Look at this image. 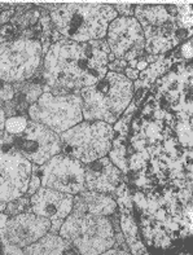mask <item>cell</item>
Segmentation results:
<instances>
[{
	"label": "cell",
	"mask_w": 193,
	"mask_h": 255,
	"mask_svg": "<svg viewBox=\"0 0 193 255\" xmlns=\"http://www.w3.org/2000/svg\"><path fill=\"white\" fill-rule=\"evenodd\" d=\"M42 187V179H40V172H39V166L32 163V170H31V176L29 180V187H27V192L25 196L30 197L31 194L35 193L39 188Z\"/></svg>",
	"instance_id": "obj_22"
},
{
	"label": "cell",
	"mask_w": 193,
	"mask_h": 255,
	"mask_svg": "<svg viewBox=\"0 0 193 255\" xmlns=\"http://www.w3.org/2000/svg\"><path fill=\"white\" fill-rule=\"evenodd\" d=\"M73 248L68 240H65L58 233L47 232L38 241L25 246L23 254H64L68 249Z\"/></svg>",
	"instance_id": "obj_16"
},
{
	"label": "cell",
	"mask_w": 193,
	"mask_h": 255,
	"mask_svg": "<svg viewBox=\"0 0 193 255\" xmlns=\"http://www.w3.org/2000/svg\"><path fill=\"white\" fill-rule=\"evenodd\" d=\"M127 66H129V62L125 61V60H121V58H116L114 61L108 64V71H114V73L123 74V71Z\"/></svg>",
	"instance_id": "obj_24"
},
{
	"label": "cell",
	"mask_w": 193,
	"mask_h": 255,
	"mask_svg": "<svg viewBox=\"0 0 193 255\" xmlns=\"http://www.w3.org/2000/svg\"><path fill=\"white\" fill-rule=\"evenodd\" d=\"M83 121L114 125L134 99V82L123 74L108 71L101 81L79 91Z\"/></svg>",
	"instance_id": "obj_3"
},
{
	"label": "cell",
	"mask_w": 193,
	"mask_h": 255,
	"mask_svg": "<svg viewBox=\"0 0 193 255\" xmlns=\"http://www.w3.org/2000/svg\"><path fill=\"white\" fill-rule=\"evenodd\" d=\"M39 172L42 179V187L73 196L86 189L84 165L64 153L53 155L45 163L39 166Z\"/></svg>",
	"instance_id": "obj_8"
},
{
	"label": "cell",
	"mask_w": 193,
	"mask_h": 255,
	"mask_svg": "<svg viewBox=\"0 0 193 255\" xmlns=\"http://www.w3.org/2000/svg\"><path fill=\"white\" fill-rule=\"evenodd\" d=\"M109 53L105 39L77 43L64 38L53 43L43 58L42 74L45 86L70 92L94 86L108 73Z\"/></svg>",
	"instance_id": "obj_1"
},
{
	"label": "cell",
	"mask_w": 193,
	"mask_h": 255,
	"mask_svg": "<svg viewBox=\"0 0 193 255\" xmlns=\"http://www.w3.org/2000/svg\"><path fill=\"white\" fill-rule=\"evenodd\" d=\"M51 21L62 35L71 42L87 43L105 39L108 26L118 17L113 4H57L49 12Z\"/></svg>",
	"instance_id": "obj_2"
},
{
	"label": "cell",
	"mask_w": 193,
	"mask_h": 255,
	"mask_svg": "<svg viewBox=\"0 0 193 255\" xmlns=\"http://www.w3.org/2000/svg\"><path fill=\"white\" fill-rule=\"evenodd\" d=\"M26 211H31V205H30V197L27 196H22V197L12 200L9 202H6V207L4 213L8 217H14L21 213H26Z\"/></svg>",
	"instance_id": "obj_20"
},
{
	"label": "cell",
	"mask_w": 193,
	"mask_h": 255,
	"mask_svg": "<svg viewBox=\"0 0 193 255\" xmlns=\"http://www.w3.org/2000/svg\"><path fill=\"white\" fill-rule=\"evenodd\" d=\"M42 44L35 39L18 36L0 43V79L6 83L29 81L43 65Z\"/></svg>",
	"instance_id": "obj_7"
},
{
	"label": "cell",
	"mask_w": 193,
	"mask_h": 255,
	"mask_svg": "<svg viewBox=\"0 0 193 255\" xmlns=\"http://www.w3.org/2000/svg\"><path fill=\"white\" fill-rule=\"evenodd\" d=\"M0 253H1V245H0Z\"/></svg>",
	"instance_id": "obj_32"
},
{
	"label": "cell",
	"mask_w": 193,
	"mask_h": 255,
	"mask_svg": "<svg viewBox=\"0 0 193 255\" xmlns=\"http://www.w3.org/2000/svg\"><path fill=\"white\" fill-rule=\"evenodd\" d=\"M16 148L31 163L42 166L53 155L62 152L60 135L42 123L29 120L27 127L21 135L14 136Z\"/></svg>",
	"instance_id": "obj_10"
},
{
	"label": "cell",
	"mask_w": 193,
	"mask_h": 255,
	"mask_svg": "<svg viewBox=\"0 0 193 255\" xmlns=\"http://www.w3.org/2000/svg\"><path fill=\"white\" fill-rule=\"evenodd\" d=\"M148 62L145 61V58L144 57H140L139 58V61H138V65H136V70L140 73V71H144L145 69L148 68Z\"/></svg>",
	"instance_id": "obj_30"
},
{
	"label": "cell",
	"mask_w": 193,
	"mask_h": 255,
	"mask_svg": "<svg viewBox=\"0 0 193 255\" xmlns=\"http://www.w3.org/2000/svg\"><path fill=\"white\" fill-rule=\"evenodd\" d=\"M74 196L62 193L51 188L40 187L30 196L31 211L39 217L47 218L51 222L49 232L58 233L64 220L73 210Z\"/></svg>",
	"instance_id": "obj_13"
},
{
	"label": "cell",
	"mask_w": 193,
	"mask_h": 255,
	"mask_svg": "<svg viewBox=\"0 0 193 255\" xmlns=\"http://www.w3.org/2000/svg\"><path fill=\"white\" fill-rule=\"evenodd\" d=\"M40 14H42V9L40 6L34 5V8L29 9L27 12H25L21 17L18 18H12L10 22L16 23L17 27H18L19 32L23 31L26 29H30L32 26H35L38 23L39 18H40Z\"/></svg>",
	"instance_id": "obj_19"
},
{
	"label": "cell",
	"mask_w": 193,
	"mask_h": 255,
	"mask_svg": "<svg viewBox=\"0 0 193 255\" xmlns=\"http://www.w3.org/2000/svg\"><path fill=\"white\" fill-rule=\"evenodd\" d=\"M1 253L3 254H23L22 248H18L16 245H3L1 246Z\"/></svg>",
	"instance_id": "obj_27"
},
{
	"label": "cell",
	"mask_w": 193,
	"mask_h": 255,
	"mask_svg": "<svg viewBox=\"0 0 193 255\" xmlns=\"http://www.w3.org/2000/svg\"><path fill=\"white\" fill-rule=\"evenodd\" d=\"M32 163L18 150L0 152V201L9 202L27 192Z\"/></svg>",
	"instance_id": "obj_11"
},
{
	"label": "cell",
	"mask_w": 193,
	"mask_h": 255,
	"mask_svg": "<svg viewBox=\"0 0 193 255\" xmlns=\"http://www.w3.org/2000/svg\"><path fill=\"white\" fill-rule=\"evenodd\" d=\"M114 136L113 125L103 121H82L68 131L60 133L61 153L87 165L108 155Z\"/></svg>",
	"instance_id": "obj_5"
},
{
	"label": "cell",
	"mask_w": 193,
	"mask_h": 255,
	"mask_svg": "<svg viewBox=\"0 0 193 255\" xmlns=\"http://www.w3.org/2000/svg\"><path fill=\"white\" fill-rule=\"evenodd\" d=\"M82 105L83 103L79 92L61 96L43 92L38 101L30 105L27 117L60 135L83 121Z\"/></svg>",
	"instance_id": "obj_6"
},
{
	"label": "cell",
	"mask_w": 193,
	"mask_h": 255,
	"mask_svg": "<svg viewBox=\"0 0 193 255\" xmlns=\"http://www.w3.org/2000/svg\"><path fill=\"white\" fill-rule=\"evenodd\" d=\"M51 230V222L47 218L39 217L32 211L21 213L9 217L5 230L0 236V245H16L25 248L35 243Z\"/></svg>",
	"instance_id": "obj_12"
},
{
	"label": "cell",
	"mask_w": 193,
	"mask_h": 255,
	"mask_svg": "<svg viewBox=\"0 0 193 255\" xmlns=\"http://www.w3.org/2000/svg\"><path fill=\"white\" fill-rule=\"evenodd\" d=\"M113 6H114V9L117 10V13H118V16L121 14V16H134V8H135V4H113Z\"/></svg>",
	"instance_id": "obj_25"
},
{
	"label": "cell",
	"mask_w": 193,
	"mask_h": 255,
	"mask_svg": "<svg viewBox=\"0 0 193 255\" xmlns=\"http://www.w3.org/2000/svg\"><path fill=\"white\" fill-rule=\"evenodd\" d=\"M179 52H181V56L184 60H191L192 58V38L188 39V42H184L179 47Z\"/></svg>",
	"instance_id": "obj_26"
},
{
	"label": "cell",
	"mask_w": 193,
	"mask_h": 255,
	"mask_svg": "<svg viewBox=\"0 0 193 255\" xmlns=\"http://www.w3.org/2000/svg\"><path fill=\"white\" fill-rule=\"evenodd\" d=\"M5 121H6V116L5 112L1 107H0V129H4V126H5Z\"/></svg>",
	"instance_id": "obj_31"
},
{
	"label": "cell",
	"mask_w": 193,
	"mask_h": 255,
	"mask_svg": "<svg viewBox=\"0 0 193 255\" xmlns=\"http://www.w3.org/2000/svg\"><path fill=\"white\" fill-rule=\"evenodd\" d=\"M177 139L184 149L192 148V118L177 120L174 126Z\"/></svg>",
	"instance_id": "obj_18"
},
{
	"label": "cell",
	"mask_w": 193,
	"mask_h": 255,
	"mask_svg": "<svg viewBox=\"0 0 193 255\" xmlns=\"http://www.w3.org/2000/svg\"><path fill=\"white\" fill-rule=\"evenodd\" d=\"M0 14H1V9H0Z\"/></svg>",
	"instance_id": "obj_33"
},
{
	"label": "cell",
	"mask_w": 193,
	"mask_h": 255,
	"mask_svg": "<svg viewBox=\"0 0 193 255\" xmlns=\"http://www.w3.org/2000/svg\"><path fill=\"white\" fill-rule=\"evenodd\" d=\"M105 40L114 57L130 62L144 56L145 38L134 16H118L108 26Z\"/></svg>",
	"instance_id": "obj_9"
},
{
	"label": "cell",
	"mask_w": 193,
	"mask_h": 255,
	"mask_svg": "<svg viewBox=\"0 0 193 255\" xmlns=\"http://www.w3.org/2000/svg\"><path fill=\"white\" fill-rule=\"evenodd\" d=\"M13 96H14L13 84L6 83V82L0 79V100H3V101L12 100Z\"/></svg>",
	"instance_id": "obj_23"
},
{
	"label": "cell",
	"mask_w": 193,
	"mask_h": 255,
	"mask_svg": "<svg viewBox=\"0 0 193 255\" xmlns=\"http://www.w3.org/2000/svg\"><path fill=\"white\" fill-rule=\"evenodd\" d=\"M58 235L77 248L79 254H103L116 241V233L109 217L90 213H70L60 227Z\"/></svg>",
	"instance_id": "obj_4"
},
{
	"label": "cell",
	"mask_w": 193,
	"mask_h": 255,
	"mask_svg": "<svg viewBox=\"0 0 193 255\" xmlns=\"http://www.w3.org/2000/svg\"><path fill=\"white\" fill-rule=\"evenodd\" d=\"M27 123H29V117L23 116H14L6 118L5 126L4 129L6 132L10 133V135H21V133L25 131V128L27 127Z\"/></svg>",
	"instance_id": "obj_21"
},
{
	"label": "cell",
	"mask_w": 193,
	"mask_h": 255,
	"mask_svg": "<svg viewBox=\"0 0 193 255\" xmlns=\"http://www.w3.org/2000/svg\"><path fill=\"white\" fill-rule=\"evenodd\" d=\"M123 75H125L126 78H129L130 81H132V82H135L139 79V71L134 68H130V66H127V68L125 69V71H123Z\"/></svg>",
	"instance_id": "obj_28"
},
{
	"label": "cell",
	"mask_w": 193,
	"mask_h": 255,
	"mask_svg": "<svg viewBox=\"0 0 193 255\" xmlns=\"http://www.w3.org/2000/svg\"><path fill=\"white\" fill-rule=\"evenodd\" d=\"M118 209L117 201L113 194L84 189L74 196L71 213H90L100 217H110Z\"/></svg>",
	"instance_id": "obj_15"
},
{
	"label": "cell",
	"mask_w": 193,
	"mask_h": 255,
	"mask_svg": "<svg viewBox=\"0 0 193 255\" xmlns=\"http://www.w3.org/2000/svg\"><path fill=\"white\" fill-rule=\"evenodd\" d=\"M9 217L6 215L4 211H0V236L3 235L4 230H5V226H6V222H8Z\"/></svg>",
	"instance_id": "obj_29"
},
{
	"label": "cell",
	"mask_w": 193,
	"mask_h": 255,
	"mask_svg": "<svg viewBox=\"0 0 193 255\" xmlns=\"http://www.w3.org/2000/svg\"><path fill=\"white\" fill-rule=\"evenodd\" d=\"M119 227L122 231L126 243L129 245L131 254H148L147 246L142 243L139 226L135 223L134 214L131 210L121 209L119 214Z\"/></svg>",
	"instance_id": "obj_17"
},
{
	"label": "cell",
	"mask_w": 193,
	"mask_h": 255,
	"mask_svg": "<svg viewBox=\"0 0 193 255\" xmlns=\"http://www.w3.org/2000/svg\"><path fill=\"white\" fill-rule=\"evenodd\" d=\"M125 176L108 155L84 165V187L88 191L113 194Z\"/></svg>",
	"instance_id": "obj_14"
}]
</instances>
